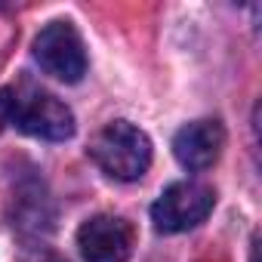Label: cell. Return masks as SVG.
I'll list each match as a JSON object with an SVG mask.
<instances>
[{
	"mask_svg": "<svg viewBox=\"0 0 262 262\" xmlns=\"http://www.w3.org/2000/svg\"><path fill=\"white\" fill-rule=\"evenodd\" d=\"M90 155L111 179L136 182L151 167V139L129 120H111L96 133Z\"/></svg>",
	"mask_w": 262,
	"mask_h": 262,
	"instance_id": "cell-1",
	"label": "cell"
},
{
	"mask_svg": "<svg viewBox=\"0 0 262 262\" xmlns=\"http://www.w3.org/2000/svg\"><path fill=\"white\" fill-rule=\"evenodd\" d=\"M216 204V191L204 182H173L151 207V222L161 234H176L201 225Z\"/></svg>",
	"mask_w": 262,
	"mask_h": 262,
	"instance_id": "cell-2",
	"label": "cell"
},
{
	"mask_svg": "<svg viewBox=\"0 0 262 262\" xmlns=\"http://www.w3.org/2000/svg\"><path fill=\"white\" fill-rule=\"evenodd\" d=\"M34 59L40 62V68L47 74H53L56 80H65V83H77L86 74L83 40L71 22L47 25L34 40Z\"/></svg>",
	"mask_w": 262,
	"mask_h": 262,
	"instance_id": "cell-3",
	"label": "cell"
},
{
	"mask_svg": "<svg viewBox=\"0 0 262 262\" xmlns=\"http://www.w3.org/2000/svg\"><path fill=\"white\" fill-rule=\"evenodd\" d=\"M13 126H19L22 133L50 139V142H65L74 136V114L65 102H59L50 93H34L31 99L19 96Z\"/></svg>",
	"mask_w": 262,
	"mask_h": 262,
	"instance_id": "cell-4",
	"label": "cell"
},
{
	"mask_svg": "<svg viewBox=\"0 0 262 262\" xmlns=\"http://www.w3.org/2000/svg\"><path fill=\"white\" fill-rule=\"evenodd\" d=\"M83 262H126L133 253V228L120 216H93L77 231Z\"/></svg>",
	"mask_w": 262,
	"mask_h": 262,
	"instance_id": "cell-5",
	"label": "cell"
},
{
	"mask_svg": "<svg viewBox=\"0 0 262 262\" xmlns=\"http://www.w3.org/2000/svg\"><path fill=\"white\" fill-rule=\"evenodd\" d=\"M225 148V129L219 120H191L173 136V155L185 170H210Z\"/></svg>",
	"mask_w": 262,
	"mask_h": 262,
	"instance_id": "cell-6",
	"label": "cell"
},
{
	"mask_svg": "<svg viewBox=\"0 0 262 262\" xmlns=\"http://www.w3.org/2000/svg\"><path fill=\"white\" fill-rule=\"evenodd\" d=\"M16 105H19V93L16 90H0V129H4L7 123H13Z\"/></svg>",
	"mask_w": 262,
	"mask_h": 262,
	"instance_id": "cell-7",
	"label": "cell"
},
{
	"mask_svg": "<svg viewBox=\"0 0 262 262\" xmlns=\"http://www.w3.org/2000/svg\"><path fill=\"white\" fill-rule=\"evenodd\" d=\"M40 262H59V259H53V256H40Z\"/></svg>",
	"mask_w": 262,
	"mask_h": 262,
	"instance_id": "cell-8",
	"label": "cell"
}]
</instances>
